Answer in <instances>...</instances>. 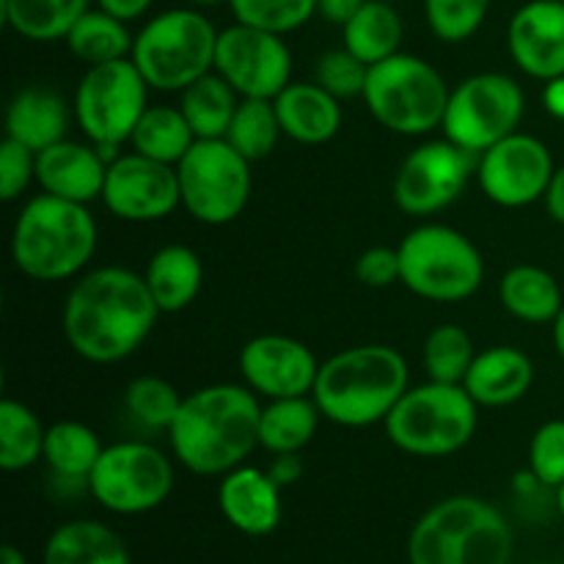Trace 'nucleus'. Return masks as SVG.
<instances>
[{
  "instance_id": "obj_48",
  "label": "nucleus",
  "mask_w": 564,
  "mask_h": 564,
  "mask_svg": "<svg viewBox=\"0 0 564 564\" xmlns=\"http://www.w3.org/2000/svg\"><path fill=\"white\" fill-rule=\"evenodd\" d=\"M545 207H549V215L556 220V224L564 226V163L554 171L551 176L549 193H545Z\"/></svg>"
},
{
  "instance_id": "obj_23",
  "label": "nucleus",
  "mask_w": 564,
  "mask_h": 564,
  "mask_svg": "<svg viewBox=\"0 0 564 564\" xmlns=\"http://www.w3.org/2000/svg\"><path fill=\"white\" fill-rule=\"evenodd\" d=\"M281 130L306 147L328 143L341 130V105L330 91L314 83H290L273 99Z\"/></svg>"
},
{
  "instance_id": "obj_10",
  "label": "nucleus",
  "mask_w": 564,
  "mask_h": 564,
  "mask_svg": "<svg viewBox=\"0 0 564 564\" xmlns=\"http://www.w3.org/2000/svg\"><path fill=\"white\" fill-rule=\"evenodd\" d=\"M149 83L132 58L88 66L75 91V121L88 143L116 152L130 143L138 121L149 108Z\"/></svg>"
},
{
  "instance_id": "obj_13",
  "label": "nucleus",
  "mask_w": 564,
  "mask_h": 564,
  "mask_svg": "<svg viewBox=\"0 0 564 564\" xmlns=\"http://www.w3.org/2000/svg\"><path fill=\"white\" fill-rule=\"evenodd\" d=\"M88 490L116 516H141L169 499L174 466L147 441H119L102 449L88 477Z\"/></svg>"
},
{
  "instance_id": "obj_34",
  "label": "nucleus",
  "mask_w": 564,
  "mask_h": 564,
  "mask_svg": "<svg viewBox=\"0 0 564 564\" xmlns=\"http://www.w3.org/2000/svg\"><path fill=\"white\" fill-rule=\"evenodd\" d=\"M72 55L86 66L110 64V61L130 58L135 39L127 31V22L102 9H88L66 36Z\"/></svg>"
},
{
  "instance_id": "obj_19",
  "label": "nucleus",
  "mask_w": 564,
  "mask_h": 564,
  "mask_svg": "<svg viewBox=\"0 0 564 564\" xmlns=\"http://www.w3.org/2000/svg\"><path fill=\"white\" fill-rule=\"evenodd\" d=\"M507 47L521 72L534 80L564 75V0H529L512 14Z\"/></svg>"
},
{
  "instance_id": "obj_43",
  "label": "nucleus",
  "mask_w": 564,
  "mask_h": 564,
  "mask_svg": "<svg viewBox=\"0 0 564 564\" xmlns=\"http://www.w3.org/2000/svg\"><path fill=\"white\" fill-rule=\"evenodd\" d=\"M36 180V152L22 147L14 138H3L0 143V198L14 202L28 185Z\"/></svg>"
},
{
  "instance_id": "obj_29",
  "label": "nucleus",
  "mask_w": 564,
  "mask_h": 564,
  "mask_svg": "<svg viewBox=\"0 0 564 564\" xmlns=\"http://www.w3.org/2000/svg\"><path fill=\"white\" fill-rule=\"evenodd\" d=\"M402 17L394 3L364 0L361 9L341 25V47L350 50L367 66L380 64L400 53Z\"/></svg>"
},
{
  "instance_id": "obj_3",
  "label": "nucleus",
  "mask_w": 564,
  "mask_h": 564,
  "mask_svg": "<svg viewBox=\"0 0 564 564\" xmlns=\"http://www.w3.org/2000/svg\"><path fill=\"white\" fill-rule=\"evenodd\" d=\"M411 389L405 356L389 345H358L319 364L314 402L339 427L383 424L400 397Z\"/></svg>"
},
{
  "instance_id": "obj_28",
  "label": "nucleus",
  "mask_w": 564,
  "mask_h": 564,
  "mask_svg": "<svg viewBox=\"0 0 564 564\" xmlns=\"http://www.w3.org/2000/svg\"><path fill=\"white\" fill-rule=\"evenodd\" d=\"M317 402L312 394L268 400L259 416V446L270 455H301L319 427Z\"/></svg>"
},
{
  "instance_id": "obj_51",
  "label": "nucleus",
  "mask_w": 564,
  "mask_h": 564,
  "mask_svg": "<svg viewBox=\"0 0 564 564\" xmlns=\"http://www.w3.org/2000/svg\"><path fill=\"white\" fill-rule=\"evenodd\" d=\"M0 564H28V562L20 549H14V545H3V549H0Z\"/></svg>"
},
{
  "instance_id": "obj_44",
  "label": "nucleus",
  "mask_w": 564,
  "mask_h": 564,
  "mask_svg": "<svg viewBox=\"0 0 564 564\" xmlns=\"http://www.w3.org/2000/svg\"><path fill=\"white\" fill-rule=\"evenodd\" d=\"M356 279L372 290H386V286L400 281V251L389 246H372L356 259Z\"/></svg>"
},
{
  "instance_id": "obj_21",
  "label": "nucleus",
  "mask_w": 564,
  "mask_h": 564,
  "mask_svg": "<svg viewBox=\"0 0 564 564\" xmlns=\"http://www.w3.org/2000/svg\"><path fill=\"white\" fill-rule=\"evenodd\" d=\"M218 505L226 521L248 538H264L275 532L284 516L281 485L270 471L253 466H237L224 474L218 488Z\"/></svg>"
},
{
  "instance_id": "obj_31",
  "label": "nucleus",
  "mask_w": 564,
  "mask_h": 564,
  "mask_svg": "<svg viewBox=\"0 0 564 564\" xmlns=\"http://www.w3.org/2000/svg\"><path fill=\"white\" fill-rule=\"evenodd\" d=\"M88 11V0H3V22L31 42H58Z\"/></svg>"
},
{
  "instance_id": "obj_5",
  "label": "nucleus",
  "mask_w": 564,
  "mask_h": 564,
  "mask_svg": "<svg viewBox=\"0 0 564 564\" xmlns=\"http://www.w3.org/2000/svg\"><path fill=\"white\" fill-rule=\"evenodd\" d=\"M510 523L474 496H452L430 507L408 540L411 564H510Z\"/></svg>"
},
{
  "instance_id": "obj_41",
  "label": "nucleus",
  "mask_w": 564,
  "mask_h": 564,
  "mask_svg": "<svg viewBox=\"0 0 564 564\" xmlns=\"http://www.w3.org/2000/svg\"><path fill=\"white\" fill-rule=\"evenodd\" d=\"M369 66L364 61H358L350 50H328V53L319 55L317 66H314V80L325 88V91L334 94L336 99H352L364 97V88H367Z\"/></svg>"
},
{
  "instance_id": "obj_38",
  "label": "nucleus",
  "mask_w": 564,
  "mask_h": 564,
  "mask_svg": "<svg viewBox=\"0 0 564 564\" xmlns=\"http://www.w3.org/2000/svg\"><path fill=\"white\" fill-rule=\"evenodd\" d=\"M474 358H477L474 341L460 325H438L430 330L424 341V369H427V378L438 383L463 386Z\"/></svg>"
},
{
  "instance_id": "obj_36",
  "label": "nucleus",
  "mask_w": 564,
  "mask_h": 564,
  "mask_svg": "<svg viewBox=\"0 0 564 564\" xmlns=\"http://www.w3.org/2000/svg\"><path fill=\"white\" fill-rule=\"evenodd\" d=\"M281 135H284V130H281L273 99H240L224 138L248 163H257V160L273 154Z\"/></svg>"
},
{
  "instance_id": "obj_54",
  "label": "nucleus",
  "mask_w": 564,
  "mask_h": 564,
  "mask_svg": "<svg viewBox=\"0 0 564 564\" xmlns=\"http://www.w3.org/2000/svg\"><path fill=\"white\" fill-rule=\"evenodd\" d=\"M383 3H397V0H383Z\"/></svg>"
},
{
  "instance_id": "obj_42",
  "label": "nucleus",
  "mask_w": 564,
  "mask_h": 564,
  "mask_svg": "<svg viewBox=\"0 0 564 564\" xmlns=\"http://www.w3.org/2000/svg\"><path fill=\"white\" fill-rule=\"evenodd\" d=\"M529 471L545 485L560 488L564 482V419L540 424L529 444Z\"/></svg>"
},
{
  "instance_id": "obj_25",
  "label": "nucleus",
  "mask_w": 564,
  "mask_h": 564,
  "mask_svg": "<svg viewBox=\"0 0 564 564\" xmlns=\"http://www.w3.org/2000/svg\"><path fill=\"white\" fill-rule=\"evenodd\" d=\"M149 292L163 314L182 312L198 297L204 284L202 259L193 248L171 242L152 253L147 270H143Z\"/></svg>"
},
{
  "instance_id": "obj_24",
  "label": "nucleus",
  "mask_w": 564,
  "mask_h": 564,
  "mask_svg": "<svg viewBox=\"0 0 564 564\" xmlns=\"http://www.w3.org/2000/svg\"><path fill=\"white\" fill-rule=\"evenodd\" d=\"M66 130H69V108L61 94L47 86L20 88L6 110V138H14L36 154L64 141Z\"/></svg>"
},
{
  "instance_id": "obj_50",
  "label": "nucleus",
  "mask_w": 564,
  "mask_h": 564,
  "mask_svg": "<svg viewBox=\"0 0 564 564\" xmlns=\"http://www.w3.org/2000/svg\"><path fill=\"white\" fill-rule=\"evenodd\" d=\"M551 328H554V347H556V352H560V358L564 364V308L560 312V317L551 323Z\"/></svg>"
},
{
  "instance_id": "obj_22",
  "label": "nucleus",
  "mask_w": 564,
  "mask_h": 564,
  "mask_svg": "<svg viewBox=\"0 0 564 564\" xmlns=\"http://www.w3.org/2000/svg\"><path fill=\"white\" fill-rule=\"evenodd\" d=\"M534 383V361L512 345L477 352L463 389L479 408H507L523 400Z\"/></svg>"
},
{
  "instance_id": "obj_46",
  "label": "nucleus",
  "mask_w": 564,
  "mask_h": 564,
  "mask_svg": "<svg viewBox=\"0 0 564 564\" xmlns=\"http://www.w3.org/2000/svg\"><path fill=\"white\" fill-rule=\"evenodd\" d=\"M361 6L364 0H317V14L336 25H345Z\"/></svg>"
},
{
  "instance_id": "obj_6",
  "label": "nucleus",
  "mask_w": 564,
  "mask_h": 564,
  "mask_svg": "<svg viewBox=\"0 0 564 564\" xmlns=\"http://www.w3.org/2000/svg\"><path fill=\"white\" fill-rule=\"evenodd\" d=\"M479 405L463 386L427 380L411 386L389 419L386 435L413 457H446L460 452L477 433Z\"/></svg>"
},
{
  "instance_id": "obj_9",
  "label": "nucleus",
  "mask_w": 564,
  "mask_h": 564,
  "mask_svg": "<svg viewBox=\"0 0 564 564\" xmlns=\"http://www.w3.org/2000/svg\"><path fill=\"white\" fill-rule=\"evenodd\" d=\"M400 284L433 303L468 301L485 281V259L463 231L422 224L400 242Z\"/></svg>"
},
{
  "instance_id": "obj_37",
  "label": "nucleus",
  "mask_w": 564,
  "mask_h": 564,
  "mask_svg": "<svg viewBox=\"0 0 564 564\" xmlns=\"http://www.w3.org/2000/svg\"><path fill=\"white\" fill-rule=\"evenodd\" d=\"M182 400L185 397L158 375H141V378L130 380L124 391V408L132 422L141 424L143 430H158V433H169Z\"/></svg>"
},
{
  "instance_id": "obj_11",
  "label": "nucleus",
  "mask_w": 564,
  "mask_h": 564,
  "mask_svg": "<svg viewBox=\"0 0 564 564\" xmlns=\"http://www.w3.org/2000/svg\"><path fill=\"white\" fill-rule=\"evenodd\" d=\"M182 207L207 226H226L251 198V163L226 138H202L176 165Z\"/></svg>"
},
{
  "instance_id": "obj_17",
  "label": "nucleus",
  "mask_w": 564,
  "mask_h": 564,
  "mask_svg": "<svg viewBox=\"0 0 564 564\" xmlns=\"http://www.w3.org/2000/svg\"><path fill=\"white\" fill-rule=\"evenodd\" d=\"M102 204L119 220L152 224L163 220L182 204L176 165L158 163L152 158L130 152L110 160L105 176Z\"/></svg>"
},
{
  "instance_id": "obj_45",
  "label": "nucleus",
  "mask_w": 564,
  "mask_h": 564,
  "mask_svg": "<svg viewBox=\"0 0 564 564\" xmlns=\"http://www.w3.org/2000/svg\"><path fill=\"white\" fill-rule=\"evenodd\" d=\"M268 471H270V477L281 485V488H286V485H295L303 474L301 455H275V460L270 463Z\"/></svg>"
},
{
  "instance_id": "obj_1",
  "label": "nucleus",
  "mask_w": 564,
  "mask_h": 564,
  "mask_svg": "<svg viewBox=\"0 0 564 564\" xmlns=\"http://www.w3.org/2000/svg\"><path fill=\"white\" fill-rule=\"evenodd\" d=\"M160 308L147 279L127 268H97L75 281L64 303V336L91 364H116L154 330Z\"/></svg>"
},
{
  "instance_id": "obj_7",
  "label": "nucleus",
  "mask_w": 564,
  "mask_h": 564,
  "mask_svg": "<svg viewBox=\"0 0 564 564\" xmlns=\"http://www.w3.org/2000/svg\"><path fill=\"white\" fill-rule=\"evenodd\" d=\"M361 99L386 130L397 135H427L444 124L449 86L430 61L397 53L369 66Z\"/></svg>"
},
{
  "instance_id": "obj_16",
  "label": "nucleus",
  "mask_w": 564,
  "mask_h": 564,
  "mask_svg": "<svg viewBox=\"0 0 564 564\" xmlns=\"http://www.w3.org/2000/svg\"><path fill=\"white\" fill-rule=\"evenodd\" d=\"M554 154L540 138L512 132L479 154V187L494 204L507 209L529 207L545 198L554 176Z\"/></svg>"
},
{
  "instance_id": "obj_14",
  "label": "nucleus",
  "mask_w": 564,
  "mask_h": 564,
  "mask_svg": "<svg viewBox=\"0 0 564 564\" xmlns=\"http://www.w3.org/2000/svg\"><path fill=\"white\" fill-rule=\"evenodd\" d=\"M215 72L242 99H275L292 83V53L279 33L237 22L218 33Z\"/></svg>"
},
{
  "instance_id": "obj_49",
  "label": "nucleus",
  "mask_w": 564,
  "mask_h": 564,
  "mask_svg": "<svg viewBox=\"0 0 564 564\" xmlns=\"http://www.w3.org/2000/svg\"><path fill=\"white\" fill-rule=\"evenodd\" d=\"M543 108L549 110L554 119L564 121V75L554 77V80L545 83L543 88Z\"/></svg>"
},
{
  "instance_id": "obj_53",
  "label": "nucleus",
  "mask_w": 564,
  "mask_h": 564,
  "mask_svg": "<svg viewBox=\"0 0 564 564\" xmlns=\"http://www.w3.org/2000/svg\"><path fill=\"white\" fill-rule=\"evenodd\" d=\"M193 6H220V3H229V0H191Z\"/></svg>"
},
{
  "instance_id": "obj_20",
  "label": "nucleus",
  "mask_w": 564,
  "mask_h": 564,
  "mask_svg": "<svg viewBox=\"0 0 564 564\" xmlns=\"http://www.w3.org/2000/svg\"><path fill=\"white\" fill-rule=\"evenodd\" d=\"M108 165L110 163L99 147L64 138L36 154V182L50 196L75 204H91L102 198Z\"/></svg>"
},
{
  "instance_id": "obj_30",
  "label": "nucleus",
  "mask_w": 564,
  "mask_h": 564,
  "mask_svg": "<svg viewBox=\"0 0 564 564\" xmlns=\"http://www.w3.org/2000/svg\"><path fill=\"white\" fill-rule=\"evenodd\" d=\"M196 141V132L187 124L180 105H149L130 138L132 152L165 165H180Z\"/></svg>"
},
{
  "instance_id": "obj_4",
  "label": "nucleus",
  "mask_w": 564,
  "mask_h": 564,
  "mask_svg": "<svg viewBox=\"0 0 564 564\" xmlns=\"http://www.w3.org/2000/svg\"><path fill=\"white\" fill-rule=\"evenodd\" d=\"M97 220L88 213V204L42 193L17 218L11 259L22 275L53 284L80 275L97 251Z\"/></svg>"
},
{
  "instance_id": "obj_32",
  "label": "nucleus",
  "mask_w": 564,
  "mask_h": 564,
  "mask_svg": "<svg viewBox=\"0 0 564 564\" xmlns=\"http://www.w3.org/2000/svg\"><path fill=\"white\" fill-rule=\"evenodd\" d=\"M240 99V94L218 72H207L182 91L180 110L185 113L187 124L193 127L198 141L202 138H224Z\"/></svg>"
},
{
  "instance_id": "obj_39",
  "label": "nucleus",
  "mask_w": 564,
  "mask_h": 564,
  "mask_svg": "<svg viewBox=\"0 0 564 564\" xmlns=\"http://www.w3.org/2000/svg\"><path fill=\"white\" fill-rule=\"evenodd\" d=\"M237 22L270 33L297 31L317 14V0H229Z\"/></svg>"
},
{
  "instance_id": "obj_40",
  "label": "nucleus",
  "mask_w": 564,
  "mask_h": 564,
  "mask_svg": "<svg viewBox=\"0 0 564 564\" xmlns=\"http://www.w3.org/2000/svg\"><path fill=\"white\" fill-rule=\"evenodd\" d=\"M490 0H424L427 25L441 42H466L482 28Z\"/></svg>"
},
{
  "instance_id": "obj_12",
  "label": "nucleus",
  "mask_w": 564,
  "mask_h": 564,
  "mask_svg": "<svg viewBox=\"0 0 564 564\" xmlns=\"http://www.w3.org/2000/svg\"><path fill=\"white\" fill-rule=\"evenodd\" d=\"M527 110L523 88L501 72H479L449 91L444 135L468 154H482L518 132Z\"/></svg>"
},
{
  "instance_id": "obj_35",
  "label": "nucleus",
  "mask_w": 564,
  "mask_h": 564,
  "mask_svg": "<svg viewBox=\"0 0 564 564\" xmlns=\"http://www.w3.org/2000/svg\"><path fill=\"white\" fill-rule=\"evenodd\" d=\"M42 419L20 400H0V468L3 471H25L44 457Z\"/></svg>"
},
{
  "instance_id": "obj_47",
  "label": "nucleus",
  "mask_w": 564,
  "mask_h": 564,
  "mask_svg": "<svg viewBox=\"0 0 564 564\" xmlns=\"http://www.w3.org/2000/svg\"><path fill=\"white\" fill-rule=\"evenodd\" d=\"M97 3L99 9L108 11V14L130 22V20H138L141 14H147L149 6H152L154 0H97Z\"/></svg>"
},
{
  "instance_id": "obj_15",
  "label": "nucleus",
  "mask_w": 564,
  "mask_h": 564,
  "mask_svg": "<svg viewBox=\"0 0 564 564\" xmlns=\"http://www.w3.org/2000/svg\"><path fill=\"white\" fill-rule=\"evenodd\" d=\"M474 169V154L452 141H430L413 149L394 176L397 207L413 218L441 213L466 191Z\"/></svg>"
},
{
  "instance_id": "obj_52",
  "label": "nucleus",
  "mask_w": 564,
  "mask_h": 564,
  "mask_svg": "<svg viewBox=\"0 0 564 564\" xmlns=\"http://www.w3.org/2000/svg\"><path fill=\"white\" fill-rule=\"evenodd\" d=\"M556 510H560V516L564 518V482L556 488Z\"/></svg>"
},
{
  "instance_id": "obj_27",
  "label": "nucleus",
  "mask_w": 564,
  "mask_h": 564,
  "mask_svg": "<svg viewBox=\"0 0 564 564\" xmlns=\"http://www.w3.org/2000/svg\"><path fill=\"white\" fill-rule=\"evenodd\" d=\"M499 301L516 319L532 325L554 323L564 308L560 281L538 264H516L499 281Z\"/></svg>"
},
{
  "instance_id": "obj_26",
  "label": "nucleus",
  "mask_w": 564,
  "mask_h": 564,
  "mask_svg": "<svg viewBox=\"0 0 564 564\" xmlns=\"http://www.w3.org/2000/svg\"><path fill=\"white\" fill-rule=\"evenodd\" d=\"M44 564H130L124 540L99 521H66L44 545Z\"/></svg>"
},
{
  "instance_id": "obj_2",
  "label": "nucleus",
  "mask_w": 564,
  "mask_h": 564,
  "mask_svg": "<svg viewBox=\"0 0 564 564\" xmlns=\"http://www.w3.org/2000/svg\"><path fill=\"white\" fill-rule=\"evenodd\" d=\"M259 405L248 386L215 383L182 400L165 435L174 457L198 477H224L259 446Z\"/></svg>"
},
{
  "instance_id": "obj_8",
  "label": "nucleus",
  "mask_w": 564,
  "mask_h": 564,
  "mask_svg": "<svg viewBox=\"0 0 564 564\" xmlns=\"http://www.w3.org/2000/svg\"><path fill=\"white\" fill-rule=\"evenodd\" d=\"M218 31L196 9H171L149 20L132 44L135 66L154 91H185L215 69Z\"/></svg>"
},
{
  "instance_id": "obj_33",
  "label": "nucleus",
  "mask_w": 564,
  "mask_h": 564,
  "mask_svg": "<svg viewBox=\"0 0 564 564\" xmlns=\"http://www.w3.org/2000/svg\"><path fill=\"white\" fill-rule=\"evenodd\" d=\"M105 446L83 422H55L44 438V460L66 482H88Z\"/></svg>"
},
{
  "instance_id": "obj_18",
  "label": "nucleus",
  "mask_w": 564,
  "mask_h": 564,
  "mask_svg": "<svg viewBox=\"0 0 564 564\" xmlns=\"http://www.w3.org/2000/svg\"><path fill=\"white\" fill-rule=\"evenodd\" d=\"M240 372L248 389L264 400L306 397L314 391L319 361L301 339L284 334H262L246 341Z\"/></svg>"
}]
</instances>
